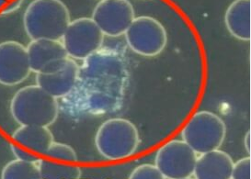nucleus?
I'll return each mask as SVG.
<instances>
[{
  "instance_id": "obj_1",
  "label": "nucleus",
  "mask_w": 251,
  "mask_h": 179,
  "mask_svg": "<svg viewBox=\"0 0 251 179\" xmlns=\"http://www.w3.org/2000/svg\"><path fill=\"white\" fill-rule=\"evenodd\" d=\"M70 22L69 10L61 0H33L23 15L24 30L30 41H61Z\"/></svg>"
},
{
  "instance_id": "obj_2",
  "label": "nucleus",
  "mask_w": 251,
  "mask_h": 179,
  "mask_svg": "<svg viewBox=\"0 0 251 179\" xmlns=\"http://www.w3.org/2000/svg\"><path fill=\"white\" fill-rule=\"evenodd\" d=\"M9 112L20 125L49 127L59 113L57 98L37 85L26 86L18 90L11 98Z\"/></svg>"
},
{
  "instance_id": "obj_3",
  "label": "nucleus",
  "mask_w": 251,
  "mask_h": 179,
  "mask_svg": "<svg viewBox=\"0 0 251 179\" xmlns=\"http://www.w3.org/2000/svg\"><path fill=\"white\" fill-rule=\"evenodd\" d=\"M139 142V134L134 124L121 118L106 120L100 126L95 136L98 152L111 161L132 157L137 151Z\"/></svg>"
},
{
  "instance_id": "obj_4",
  "label": "nucleus",
  "mask_w": 251,
  "mask_h": 179,
  "mask_svg": "<svg viewBox=\"0 0 251 179\" xmlns=\"http://www.w3.org/2000/svg\"><path fill=\"white\" fill-rule=\"evenodd\" d=\"M226 135L224 120L213 112L205 111L195 113L181 133L183 141L197 155L219 149Z\"/></svg>"
},
{
  "instance_id": "obj_5",
  "label": "nucleus",
  "mask_w": 251,
  "mask_h": 179,
  "mask_svg": "<svg viewBox=\"0 0 251 179\" xmlns=\"http://www.w3.org/2000/svg\"><path fill=\"white\" fill-rule=\"evenodd\" d=\"M125 35L131 50L147 57L160 54L168 43L167 30L164 26L149 16L135 18Z\"/></svg>"
},
{
  "instance_id": "obj_6",
  "label": "nucleus",
  "mask_w": 251,
  "mask_h": 179,
  "mask_svg": "<svg viewBox=\"0 0 251 179\" xmlns=\"http://www.w3.org/2000/svg\"><path fill=\"white\" fill-rule=\"evenodd\" d=\"M104 36L92 19L80 18L70 22L62 38V44L68 57L87 59L101 47Z\"/></svg>"
},
{
  "instance_id": "obj_7",
  "label": "nucleus",
  "mask_w": 251,
  "mask_h": 179,
  "mask_svg": "<svg viewBox=\"0 0 251 179\" xmlns=\"http://www.w3.org/2000/svg\"><path fill=\"white\" fill-rule=\"evenodd\" d=\"M197 157L184 141L173 140L156 152L155 164L164 179H190L193 177Z\"/></svg>"
},
{
  "instance_id": "obj_8",
  "label": "nucleus",
  "mask_w": 251,
  "mask_h": 179,
  "mask_svg": "<svg viewBox=\"0 0 251 179\" xmlns=\"http://www.w3.org/2000/svg\"><path fill=\"white\" fill-rule=\"evenodd\" d=\"M93 22L109 37H119L135 19L133 5L128 0H101L93 10Z\"/></svg>"
},
{
  "instance_id": "obj_9",
  "label": "nucleus",
  "mask_w": 251,
  "mask_h": 179,
  "mask_svg": "<svg viewBox=\"0 0 251 179\" xmlns=\"http://www.w3.org/2000/svg\"><path fill=\"white\" fill-rule=\"evenodd\" d=\"M31 70L27 48L16 41L0 44V85L15 87L24 82Z\"/></svg>"
},
{
  "instance_id": "obj_10",
  "label": "nucleus",
  "mask_w": 251,
  "mask_h": 179,
  "mask_svg": "<svg viewBox=\"0 0 251 179\" xmlns=\"http://www.w3.org/2000/svg\"><path fill=\"white\" fill-rule=\"evenodd\" d=\"M26 48L30 70L35 74L53 72L59 69L68 58L61 41L31 40Z\"/></svg>"
},
{
  "instance_id": "obj_11",
  "label": "nucleus",
  "mask_w": 251,
  "mask_h": 179,
  "mask_svg": "<svg viewBox=\"0 0 251 179\" xmlns=\"http://www.w3.org/2000/svg\"><path fill=\"white\" fill-rule=\"evenodd\" d=\"M78 65L70 57L57 70L51 73L36 74V85L55 98L66 97L77 81Z\"/></svg>"
},
{
  "instance_id": "obj_12",
  "label": "nucleus",
  "mask_w": 251,
  "mask_h": 179,
  "mask_svg": "<svg viewBox=\"0 0 251 179\" xmlns=\"http://www.w3.org/2000/svg\"><path fill=\"white\" fill-rule=\"evenodd\" d=\"M233 165L228 154L213 150L197 157L193 177L197 179H230Z\"/></svg>"
},
{
  "instance_id": "obj_13",
  "label": "nucleus",
  "mask_w": 251,
  "mask_h": 179,
  "mask_svg": "<svg viewBox=\"0 0 251 179\" xmlns=\"http://www.w3.org/2000/svg\"><path fill=\"white\" fill-rule=\"evenodd\" d=\"M17 144L33 155L45 156L53 141L49 128L38 125H21L11 135Z\"/></svg>"
},
{
  "instance_id": "obj_14",
  "label": "nucleus",
  "mask_w": 251,
  "mask_h": 179,
  "mask_svg": "<svg viewBox=\"0 0 251 179\" xmlns=\"http://www.w3.org/2000/svg\"><path fill=\"white\" fill-rule=\"evenodd\" d=\"M225 23L233 37L250 42L251 40V0H235L226 11Z\"/></svg>"
},
{
  "instance_id": "obj_15",
  "label": "nucleus",
  "mask_w": 251,
  "mask_h": 179,
  "mask_svg": "<svg viewBox=\"0 0 251 179\" xmlns=\"http://www.w3.org/2000/svg\"><path fill=\"white\" fill-rule=\"evenodd\" d=\"M41 179H78L81 177V168L77 165L56 163L40 158L38 161Z\"/></svg>"
},
{
  "instance_id": "obj_16",
  "label": "nucleus",
  "mask_w": 251,
  "mask_h": 179,
  "mask_svg": "<svg viewBox=\"0 0 251 179\" xmlns=\"http://www.w3.org/2000/svg\"><path fill=\"white\" fill-rule=\"evenodd\" d=\"M0 177L2 179H39L41 174L38 162L15 159L2 168Z\"/></svg>"
},
{
  "instance_id": "obj_17",
  "label": "nucleus",
  "mask_w": 251,
  "mask_h": 179,
  "mask_svg": "<svg viewBox=\"0 0 251 179\" xmlns=\"http://www.w3.org/2000/svg\"><path fill=\"white\" fill-rule=\"evenodd\" d=\"M45 157L65 162L75 163L77 161V156L75 150L71 146L60 142H52Z\"/></svg>"
},
{
  "instance_id": "obj_18",
  "label": "nucleus",
  "mask_w": 251,
  "mask_h": 179,
  "mask_svg": "<svg viewBox=\"0 0 251 179\" xmlns=\"http://www.w3.org/2000/svg\"><path fill=\"white\" fill-rule=\"evenodd\" d=\"M130 179H162V174L155 166V164H141L133 169L131 173Z\"/></svg>"
},
{
  "instance_id": "obj_19",
  "label": "nucleus",
  "mask_w": 251,
  "mask_h": 179,
  "mask_svg": "<svg viewBox=\"0 0 251 179\" xmlns=\"http://www.w3.org/2000/svg\"><path fill=\"white\" fill-rule=\"evenodd\" d=\"M231 179H251V157H245L234 163Z\"/></svg>"
},
{
  "instance_id": "obj_20",
  "label": "nucleus",
  "mask_w": 251,
  "mask_h": 179,
  "mask_svg": "<svg viewBox=\"0 0 251 179\" xmlns=\"http://www.w3.org/2000/svg\"><path fill=\"white\" fill-rule=\"evenodd\" d=\"M10 149L12 154L15 156L16 159L23 160V161H29V162H38L41 157H36L32 153H30L26 150L21 148L16 144H10Z\"/></svg>"
},
{
  "instance_id": "obj_21",
  "label": "nucleus",
  "mask_w": 251,
  "mask_h": 179,
  "mask_svg": "<svg viewBox=\"0 0 251 179\" xmlns=\"http://www.w3.org/2000/svg\"><path fill=\"white\" fill-rule=\"evenodd\" d=\"M23 0H0V15H8L18 10Z\"/></svg>"
},
{
  "instance_id": "obj_22",
  "label": "nucleus",
  "mask_w": 251,
  "mask_h": 179,
  "mask_svg": "<svg viewBox=\"0 0 251 179\" xmlns=\"http://www.w3.org/2000/svg\"><path fill=\"white\" fill-rule=\"evenodd\" d=\"M251 130H249L248 132H247V134H245L244 136V140H243V144L244 147H245V150L247 151V153L249 154V155H251Z\"/></svg>"
}]
</instances>
